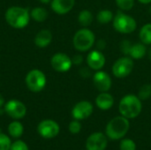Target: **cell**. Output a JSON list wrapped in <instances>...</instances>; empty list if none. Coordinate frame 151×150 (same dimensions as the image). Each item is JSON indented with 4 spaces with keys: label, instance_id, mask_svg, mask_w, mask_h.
Listing matches in <instances>:
<instances>
[{
    "label": "cell",
    "instance_id": "obj_30",
    "mask_svg": "<svg viewBox=\"0 0 151 150\" xmlns=\"http://www.w3.org/2000/svg\"><path fill=\"white\" fill-rule=\"evenodd\" d=\"M10 150H29V149H28L27 145L24 141L18 140V141H14L13 143H12L11 148H10Z\"/></svg>",
    "mask_w": 151,
    "mask_h": 150
},
{
    "label": "cell",
    "instance_id": "obj_38",
    "mask_svg": "<svg viewBox=\"0 0 151 150\" xmlns=\"http://www.w3.org/2000/svg\"><path fill=\"white\" fill-rule=\"evenodd\" d=\"M150 10H151V7H150Z\"/></svg>",
    "mask_w": 151,
    "mask_h": 150
},
{
    "label": "cell",
    "instance_id": "obj_31",
    "mask_svg": "<svg viewBox=\"0 0 151 150\" xmlns=\"http://www.w3.org/2000/svg\"><path fill=\"white\" fill-rule=\"evenodd\" d=\"M72 62H73V65H80L82 64L83 62V57L81 55H74L73 57H72Z\"/></svg>",
    "mask_w": 151,
    "mask_h": 150
},
{
    "label": "cell",
    "instance_id": "obj_18",
    "mask_svg": "<svg viewBox=\"0 0 151 150\" xmlns=\"http://www.w3.org/2000/svg\"><path fill=\"white\" fill-rule=\"evenodd\" d=\"M147 53V48L146 45L143 44L142 42H136L134 44H132L130 52H129V57L133 59H142Z\"/></svg>",
    "mask_w": 151,
    "mask_h": 150
},
{
    "label": "cell",
    "instance_id": "obj_15",
    "mask_svg": "<svg viewBox=\"0 0 151 150\" xmlns=\"http://www.w3.org/2000/svg\"><path fill=\"white\" fill-rule=\"evenodd\" d=\"M74 4L75 0H51L50 8L55 13L64 15L72 11Z\"/></svg>",
    "mask_w": 151,
    "mask_h": 150
},
{
    "label": "cell",
    "instance_id": "obj_36",
    "mask_svg": "<svg viewBox=\"0 0 151 150\" xmlns=\"http://www.w3.org/2000/svg\"><path fill=\"white\" fill-rule=\"evenodd\" d=\"M39 2H41L42 4H50V3L51 2V0H39Z\"/></svg>",
    "mask_w": 151,
    "mask_h": 150
},
{
    "label": "cell",
    "instance_id": "obj_25",
    "mask_svg": "<svg viewBox=\"0 0 151 150\" xmlns=\"http://www.w3.org/2000/svg\"><path fill=\"white\" fill-rule=\"evenodd\" d=\"M120 150H136V144L132 139H122L119 143Z\"/></svg>",
    "mask_w": 151,
    "mask_h": 150
},
{
    "label": "cell",
    "instance_id": "obj_16",
    "mask_svg": "<svg viewBox=\"0 0 151 150\" xmlns=\"http://www.w3.org/2000/svg\"><path fill=\"white\" fill-rule=\"evenodd\" d=\"M114 104L113 96L108 92H101L96 98V105L102 111H108Z\"/></svg>",
    "mask_w": 151,
    "mask_h": 150
},
{
    "label": "cell",
    "instance_id": "obj_37",
    "mask_svg": "<svg viewBox=\"0 0 151 150\" xmlns=\"http://www.w3.org/2000/svg\"><path fill=\"white\" fill-rule=\"evenodd\" d=\"M148 57H149V58H150V60L151 61V48L148 50Z\"/></svg>",
    "mask_w": 151,
    "mask_h": 150
},
{
    "label": "cell",
    "instance_id": "obj_20",
    "mask_svg": "<svg viewBox=\"0 0 151 150\" xmlns=\"http://www.w3.org/2000/svg\"><path fill=\"white\" fill-rule=\"evenodd\" d=\"M8 132L9 134L15 138L18 139L19 137L22 136L23 132H24V127L22 126V124L19 121H12L10 123L9 126H8Z\"/></svg>",
    "mask_w": 151,
    "mask_h": 150
},
{
    "label": "cell",
    "instance_id": "obj_23",
    "mask_svg": "<svg viewBox=\"0 0 151 150\" xmlns=\"http://www.w3.org/2000/svg\"><path fill=\"white\" fill-rule=\"evenodd\" d=\"M113 13L110 10H102L96 15V20L102 25H106L111 22L113 20Z\"/></svg>",
    "mask_w": 151,
    "mask_h": 150
},
{
    "label": "cell",
    "instance_id": "obj_1",
    "mask_svg": "<svg viewBox=\"0 0 151 150\" xmlns=\"http://www.w3.org/2000/svg\"><path fill=\"white\" fill-rule=\"evenodd\" d=\"M4 18L9 26L16 29L26 27L30 20V11L21 6H11L4 14Z\"/></svg>",
    "mask_w": 151,
    "mask_h": 150
},
{
    "label": "cell",
    "instance_id": "obj_6",
    "mask_svg": "<svg viewBox=\"0 0 151 150\" xmlns=\"http://www.w3.org/2000/svg\"><path fill=\"white\" fill-rule=\"evenodd\" d=\"M25 83L27 88L30 91L34 93H38L45 88L47 80L42 71L39 69H33L27 73Z\"/></svg>",
    "mask_w": 151,
    "mask_h": 150
},
{
    "label": "cell",
    "instance_id": "obj_9",
    "mask_svg": "<svg viewBox=\"0 0 151 150\" xmlns=\"http://www.w3.org/2000/svg\"><path fill=\"white\" fill-rule=\"evenodd\" d=\"M58 124L52 119H45L39 123L37 126L38 133L44 139H53L59 133Z\"/></svg>",
    "mask_w": 151,
    "mask_h": 150
},
{
    "label": "cell",
    "instance_id": "obj_32",
    "mask_svg": "<svg viewBox=\"0 0 151 150\" xmlns=\"http://www.w3.org/2000/svg\"><path fill=\"white\" fill-rule=\"evenodd\" d=\"M80 74H81L83 78L89 77V76H90V70L84 67V68H82V69L80 70Z\"/></svg>",
    "mask_w": 151,
    "mask_h": 150
},
{
    "label": "cell",
    "instance_id": "obj_12",
    "mask_svg": "<svg viewBox=\"0 0 151 150\" xmlns=\"http://www.w3.org/2000/svg\"><path fill=\"white\" fill-rule=\"evenodd\" d=\"M94 111L93 104L88 101H81L77 103L73 110H72V116L76 120H84L89 118Z\"/></svg>",
    "mask_w": 151,
    "mask_h": 150
},
{
    "label": "cell",
    "instance_id": "obj_5",
    "mask_svg": "<svg viewBox=\"0 0 151 150\" xmlns=\"http://www.w3.org/2000/svg\"><path fill=\"white\" fill-rule=\"evenodd\" d=\"M112 25L114 29L120 34H131L136 30L137 22L130 15L119 12L112 20Z\"/></svg>",
    "mask_w": 151,
    "mask_h": 150
},
{
    "label": "cell",
    "instance_id": "obj_17",
    "mask_svg": "<svg viewBox=\"0 0 151 150\" xmlns=\"http://www.w3.org/2000/svg\"><path fill=\"white\" fill-rule=\"evenodd\" d=\"M52 41V33L48 29L39 31L35 36V44L39 48H45L50 44Z\"/></svg>",
    "mask_w": 151,
    "mask_h": 150
},
{
    "label": "cell",
    "instance_id": "obj_28",
    "mask_svg": "<svg viewBox=\"0 0 151 150\" xmlns=\"http://www.w3.org/2000/svg\"><path fill=\"white\" fill-rule=\"evenodd\" d=\"M68 129L70 131L71 133L73 134H78L81 130V124L80 122V120H73L72 122H70L69 124V126H68Z\"/></svg>",
    "mask_w": 151,
    "mask_h": 150
},
{
    "label": "cell",
    "instance_id": "obj_3",
    "mask_svg": "<svg viewBox=\"0 0 151 150\" xmlns=\"http://www.w3.org/2000/svg\"><path fill=\"white\" fill-rule=\"evenodd\" d=\"M130 128L129 119L123 117L118 116L111 119L106 127H105V134L108 139L111 141H118L123 139Z\"/></svg>",
    "mask_w": 151,
    "mask_h": 150
},
{
    "label": "cell",
    "instance_id": "obj_21",
    "mask_svg": "<svg viewBox=\"0 0 151 150\" xmlns=\"http://www.w3.org/2000/svg\"><path fill=\"white\" fill-rule=\"evenodd\" d=\"M93 19H94L93 14L88 10H82L81 11H80L78 15V21L80 25L84 27L90 26L91 23L93 22Z\"/></svg>",
    "mask_w": 151,
    "mask_h": 150
},
{
    "label": "cell",
    "instance_id": "obj_29",
    "mask_svg": "<svg viewBox=\"0 0 151 150\" xmlns=\"http://www.w3.org/2000/svg\"><path fill=\"white\" fill-rule=\"evenodd\" d=\"M132 47V42L128 40H123L120 42V50L121 52L125 55V56H129V52Z\"/></svg>",
    "mask_w": 151,
    "mask_h": 150
},
{
    "label": "cell",
    "instance_id": "obj_27",
    "mask_svg": "<svg viewBox=\"0 0 151 150\" xmlns=\"http://www.w3.org/2000/svg\"><path fill=\"white\" fill-rule=\"evenodd\" d=\"M11 145V139L6 134L0 133V150H10Z\"/></svg>",
    "mask_w": 151,
    "mask_h": 150
},
{
    "label": "cell",
    "instance_id": "obj_10",
    "mask_svg": "<svg viewBox=\"0 0 151 150\" xmlns=\"http://www.w3.org/2000/svg\"><path fill=\"white\" fill-rule=\"evenodd\" d=\"M51 67L58 72H68L72 65V58L65 53L58 52L52 56L50 59Z\"/></svg>",
    "mask_w": 151,
    "mask_h": 150
},
{
    "label": "cell",
    "instance_id": "obj_26",
    "mask_svg": "<svg viewBox=\"0 0 151 150\" xmlns=\"http://www.w3.org/2000/svg\"><path fill=\"white\" fill-rule=\"evenodd\" d=\"M115 2L122 11H130L134 5V0H115Z\"/></svg>",
    "mask_w": 151,
    "mask_h": 150
},
{
    "label": "cell",
    "instance_id": "obj_14",
    "mask_svg": "<svg viewBox=\"0 0 151 150\" xmlns=\"http://www.w3.org/2000/svg\"><path fill=\"white\" fill-rule=\"evenodd\" d=\"M105 57L102 51L98 50H91L87 56L88 66L95 71L101 70L105 65Z\"/></svg>",
    "mask_w": 151,
    "mask_h": 150
},
{
    "label": "cell",
    "instance_id": "obj_7",
    "mask_svg": "<svg viewBox=\"0 0 151 150\" xmlns=\"http://www.w3.org/2000/svg\"><path fill=\"white\" fill-rule=\"evenodd\" d=\"M134 69V60L129 56L117 59L112 65V73L118 79H124L130 75Z\"/></svg>",
    "mask_w": 151,
    "mask_h": 150
},
{
    "label": "cell",
    "instance_id": "obj_33",
    "mask_svg": "<svg viewBox=\"0 0 151 150\" xmlns=\"http://www.w3.org/2000/svg\"><path fill=\"white\" fill-rule=\"evenodd\" d=\"M96 46H97V50L101 51V50H103L105 48V42H104V40H100V41L97 42Z\"/></svg>",
    "mask_w": 151,
    "mask_h": 150
},
{
    "label": "cell",
    "instance_id": "obj_22",
    "mask_svg": "<svg viewBox=\"0 0 151 150\" xmlns=\"http://www.w3.org/2000/svg\"><path fill=\"white\" fill-rule=\"evenodd\" d=\"M141 42L145 45H151V23L145 24L139 33Z\"/></svg>",
    "mask_w": 151,
    "mask_h": 150
},
{
    "label": "cell",
    "instance_id": "obj_24",
    "mask_svg": "<svg viewBox=\"0 0 151 150\" xmlns=\"http://www.w3.org/2000/svg\"><path fill=\"white\" fill-rule=\"evenodd\" d=\"M138 97L142 101H146L151 97V84H144L141 87L138 93Z\"/></svg>",
    "mask_w": 151,
    "mask_h": 150
},
{
    "label": "cell",
    "instance_id": "obj_4",
    "mask_svg": "<svg viewBox=\"0 0 151 150\" xmlns=\"http://www.w3.org/2000/svg\"><path fill=\"white\" fill-rule=\"evenodd\" d=\"M95 42V34L87 27H83L78 30L73 38V47L80 52H85L89 50L94 46Z\"/></svg>",
    "mask_w": 151,
    "mask_h": 150
},
{
    "label": "cell",
    "instance_id": "obj_34",
    "mask_svg": "<svg viewBox=\"0 0 151 150\" xmlns=\"http://www.w3.org/2000/svg\"><path fill=\"white\" fill-rule=\"evenodd\" d=\"M5 104V102H4V96L0 94V108L1 107H3L4 105Z\"/></svg>",
    "mask_w": 151,
    "mask_h": 150
},
{
    "label": "cell",
    "instance_id": "obj_35",
    "mask_svg": "<svg viewBox=\"0 0 151 150\" xmlns=\"http://www.w3.org/2000/svg\"><path fill=\"white\" fill-rule=\"evenodd\" d=\"M141 4H150L151 0H138Z\"/></svg>",
    "mask_w": 151,
    "mask_h": 150
},
{
    "label": "cell",
    "instance_id": "obj_8",
    "mask_svg": "<svg viewBox=\"0 0 151 150\" xmlns=\"http://www.w3.org/2000/svg\"><path fill=\"white\" fill-rule=\"evenodd\" d=\"M4 110L5 113L13 119L23 118L27 114L26 105L22 102L16 99L8 101L4 105Z\"/></svg>",
    "mask_w": 151,
    "mask_h": 150
},
{
    "label": "cell",
    "instance_id": "obj_2",
    "mask_svg": "<svg viewBox=\"0 0 151 150\" xmlns=\"http://www.w3.org/2000/svg\"><path fill=\"white\" fill-rule=\"evenodd\" d=\"M142 110V100L135 95H127L121 98L119 104V111L121 116L134 119L137 118Z\"/></svg>",
    "mask_w": 151,
    "mask_h": 150
},
{
    "label": "cell",
    "instance_id": "obj_19",
    "mask_svg": "<svg viewBox=\"0 0 151 150\" xmlns=\"http://www.w3.org/2000/svg\"><path fill=\"white\" fill-rule=\"evenodd\" d=\"M48 11L45 8L37 6L31 10L30 11V17L32 19H34L36 22H43L48 18Z\"/></svg>",
    "mask_w": 151,
    "mask_h": 150
},
{
    "label": "cell",
    "instance_id": "obj_13",
    "mask_svg": "<svg viewBox=\"0 0 151 150\" xmlns=\"http://www.w3.org/2000/svg\"><path fill=\"white\" fill-rule=\"evenodd\" d=\"M93 84L100 92H108L112 85L111 76L104 71L99 70L93 75Z\"/></svg>",
    "mask_w": 151,
    "mask_h": 150
},
{
    "label": "cell",
    "instance_id": "obj_11",
    "mask_svg": "<svg viewBox=\"0 0 151 150\" xmlns=\"http://www.w3.org/2000/svg\"><path fill=\"white\" fill-rule=\"evenodd\" d=\"M108 145V137L106 134L96 132L91 133L86 141L87 150H105Z\"/></svg>",
    "mask_w": 151,
    "mask_h": 150
}]
</instances>
